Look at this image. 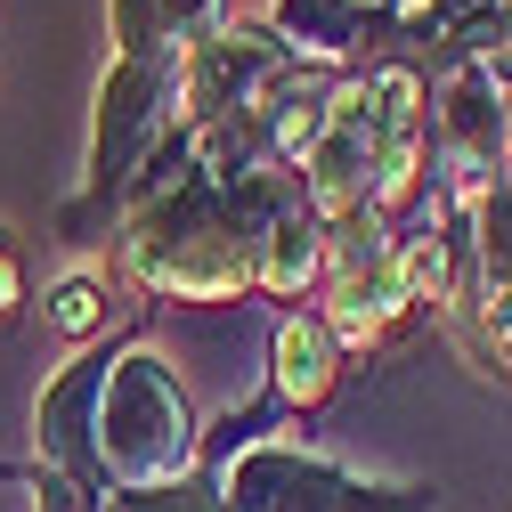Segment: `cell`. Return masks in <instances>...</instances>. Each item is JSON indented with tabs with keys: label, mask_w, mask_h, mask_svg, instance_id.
<instances>
[{
	"label": "cell",
	"mask_w": 512,
	"mask_h": 512,
	"mask_svg": "<svg viewBox=\"0 0 512 512\" xmlns=\"http://www.w3.org/2000/svg\"><path fill=\"white\" fill-rule=\"evenodd\" d=\"M334 382H342V342L334 326L317 309H293L277 317V342H269V391L285 415H317L334 399Z\"/></svg>",
	"instance_id": "obj_7"
},
{
	"label": "cell",
	"mask_w": 512,
	"mask_h": 512,
	"mask_svg": "<svg viewBox=\"0 0 512 512\" xmlns=\"http://www.w3.org/2000/svg\"><path fill=\"white\" fill-rule=\"evenodd\" d=\"M374 25H391V17H374L366 0H269V33L293 49V66L301 74H334V82L358 74Z\"/></svg>",
	"instance_id": "obj_6"
},
{
	"label": "cell",
	"mask_w": 512,
	"mask_h": 512,
	"mask_svg": "<svg viewBox=\"0 0 512 512\" xmlns=\"http://www.w3.org/2000/svg\"><path fill=\"white\" fill-rule=\"evenodd\" d=\"M309 285H326V220L301 204V212H285V220L261 236V293L301 301Z\"/></svg>",
	"instance_id": "obj_10"
},
{
	"label": "cell",
	"mask_w": 512,
	"mask_h": 512,
	"mask_svg": "<svg viewBox=\"0 0 512 512\" xmlns=\"http://www.w3.org/2000/svg\"><path fill=\"white\" fill-rule=\"evenodd\" d=\"M106 269H66L49 293H41V317H49V334H66L74 350H90L106 334Z\"/></svg>",
	"instance_id": "obj_11"
},
{
	"label": "cell",
	"mask_w": 512,
	"mask_h": 512,
	"mask_svg": "<svg viewBox=\"0 0 512 512\" xmlns=\"http://www.w3.org/2000/svg\"><path fill=\"white\" fill-rule=\"evenodd\" d=\"M25 309V244L9 236V220H0V326Z\"/></svg>",
	"instance_id": "obj_15"
},
{
	"label": "cell",
	"mask_w": 512,
	"mask_h": 512,
	"mask_svg": "<svg viewBox=\"0 0 512 512\" xmlns=\"http://www.w3.org/2000/svg\"><path fill=\"white\" fill-rule=\"evenodd\" d=\"M342 82H350V74H342ZM342 82H334V74H301L293 90H277V98H269L261 131H269V155H277L285 171H301V163H309V147L326 139V122H334V98H342Z\"/></svg>",
	"instance_id": "obj_9"
},
{
	"label": "cell",
	"mask_w": 512,
	"mask_h": 512,
	"mask_svg": "<svg viewBox=\"0 0 512 512\" xmlns=\"http://www.w3.org/2000/svg\"><path fill=\"white\" fill-rule=\"evenodd\" d=\"M25 488H33V512H106V488L98 480L57 472V464H25Z\"/></svg>",
	"instance_id": "obj_12"
},
{
	"label": "cell",
	"mask_w": 512,
	"mask_h": 512,
	"mask_svg": "<svg viewBox=\"0 0 512 512\" xmlns=\"http://www.w3.org/2000/svg\"><path fill=\"white\" fill-rule=\"evenodd\" d=\"M431 163L464 220L512 179V98L488 57H447L431 82Z\"/></svg>",
	"instance_id": "obj_2"
},
{
	"label": "cell",
	"mask_w": 512,
	"mask_h": 512,
	"mask_svg": "<svg viewBox=\"0 0 512 512\" xmlns=\"http://www.w3.org/2000/svg\"><path fill=\"white\" fill-rule=\"evenodd\" d=\"M106 374H114V350H74L41 382V399H33V464L98 480V399H106Z\"/></svg>",
	"instance_id": "obj_5"
},
{
	"label": "cell",
	"mask_w": 512,
	"mask_h": 512,
	"mask_svg": "<svg viewBox=\"0 0 512 512\" xmlns=\"http://www.w3.org/2000/svg\"><path fill=\"white\" fill-rule=\"evenodd\" d=\"M155 17H163V41L187 57L196 41H212L228 25V0H155Z\"/></svg>",
	"instance_id": "obj_14"
},
{
	"label": "cell",
	"mask_w": 512,
	"mask_h": 512,
	"mask_svg": "<svg viewBox=\"0 0 512 512\" xmlns=\"http://www.w3.org/2000/svg\"><path fill=\"white\" fill-rule=\"evenodd\" d=\"M0 480H25V472H0Z\"/></svg>",
	"instance_id": "obj_17"
},
{
	"label": "cell",
	"mask_w": 512,
	"mask_h": 512,
	"mask_svg": "<svg viewBox=\"0 0 512 512\" xmlns=\"http://www.w3.org/2000/svg\"><path fill=\"white\" fill-rule=\"evenodd\" d=\"M301 66L293 49L269 33V17H228L212 41L187 49L179 66V114L187 122H236V114H269L277 90H293Z\"/></svg>",
	"instance_id": "obj_3"
},
{
	"label": "cell",
	"mask_w": 512,
	"mask_h": 512,
	"mask_svg": "<svg viewBox=\"0 0 512 512\" xmlns=\"http://www.w3.org/2000/svg\"><path fill=\"white\" fill-rule=\"evenodd\" d=\"M317 317L334 326L342 350H382V342L415 317V301H407V285H399V252H391V261H374V269L326 277V309H317Z\"/></svg>",
	"instance_id": "obj_8"
},
{
	"label": "cell",
	"mask_w": 512,
	"mask_h": 512,
	"mask_svg": "<svg viewBox=\"0 0 512 512\" xmlns=\"http://www.w3.org/2000/svg\"><path fill=\"white\" fill-rule=\"evenodd\" d=\"M106 512H220L212 480H179V488H106Z\"/></svg>",
	"instance_id": "obj_13"
},
{
	"label": "cell",
	"mask_w": 512,
	"mask_h": 512,
	"mask_svg": "<svg viewBox=\"0 0 512 512\" xmlns=\"http://www.w3.org/2000/svg\"><path fill=\"white\" fill-rule=\"evenodd\" d=\"M212 488H220V512H350L358 472L342 456H326V447L277 431V439L236 447L212 472Z\"/></svg>",
	"instance_id": "obj_4"
},
{
	"label": "cell",
	"mask_w": 512,
	"mask_h": 512,
	"mask_svg": "<svg viewBox=\"0 0 512 512\" xmlns=\"http://www.w3.org/2000/svg\"><path fill=\"white\" fill-rule=\"evenodd\" d=\"M423 9H431V0H399V9H391V25H399V33H407V25H415V17H423Z\"/></svg>",
	"instance_id": "obj_16"
},
{
	"label": "cell",
	"mask_w": 512,
	"mask_h": 512,
	"mask_svg": "<svg viewBox=\"0 0 512 512\" xmlns=\"http://www.w3.org/2000/svg\"><path fill=\"white\" fill-rule=\"evenodd\" d=\"M204 464V415L155 342H122L98 399V480L106 488H179Z\"/></svg>",
	"instance_id": "obj_1"
}]
</instances>
